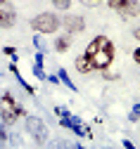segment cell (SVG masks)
I'll use <instances>...</instances> for the list:
<instances>
[{"label":"cell","mask_w":140,"mask_h":149,"mask_svg":"<svg viewBox=\"0 0 140 149\" xmlns=\"http://www.w3.org/2000/svg\"><path fill=\"white\" fill-rule=\"evenodd\" d=\"M3 52H5V54H7V57H12V62H14V59H17V50H14V47H10V45H7V47H5V50H3Z\"/></svg>","instance_id":"obj_16"},{"label":"cell","mask_w":140,"mask_h":149,"mask_svg":"<svg viewBox=\"0 0 140 149\" xmlns=\"http://www.w3.org/2000/svg\"><path fill=\"white\" fill-rule=\"evenodd\" d=\"M107 3H109V7L112 10H116V12H121L126 5H128V0H107Z\"/></svg>","instance_id":"obj_12"},{"label":"cell","mask_w":140,"mask_h":149,"mask_svg":"<svg viewBox=\"0 0 140 149\" xmlns=\"http://www.w3.org/2000/svg\"><path fill=\"white\" fill-rule=\"evenodd\" d=\"M140 12V5L135 3V0H128V5L121 10V12H119V14H121V17H135Z\"/></svg>","instance_id":"obj_7"},{"label":"cell","mask_w":140,"mask_h":149,"mask_svg":"<svg viewBox=\"0 0 140 149\" xmlns=\"http://www.w3.org/2000/svg\"><path fill=\"white\" fill-rule=\"evenodd\" d=\"M33 73L38 78H43V81H48V73L43 71V64H33Z\"/></svg>","instance_id":"obj_13"},{"label":"cell","mask_w":140,"mask_h":149,"mask_svg":"<svg viewBox=\"0 0 140 149\" xmlns=\"http://www.w3.org/2000/svg\"><path fill=\"white\" fill-rule=\"evenodd\" d=\"M133 59H135V64H140V47L133 52Z\"/></svg>","instance_id":"obj_19"},{"label":"cell","mask_w":140,"mask_h":149,"mask_svg":"<svg viewBox=\"0 0 140 149\" xmlns=\"http://www.w3.org/2000/svg\"><path fill=\"white\" fill-rule=\"evenodd\" d=\"M26 130L33 135V140L38 142V144H45L48 142V135H50V130H48V125L41 121V118H36V116H29L26 118Z\"/></svg>","instance_id":"obj_3"},{"label":"cell","mask_w":140,"mask_h":149,"mask_svg":"<svg viewBox=\"0 0 140 149\" xmlns=\"http://www.w3.org/2000/svg\"><path fill=\"white\" fill-rule=\"evenodd\" d=\"M71 130H76V133L78 135H81V137H90V130L81 123V121H78V118H74V125H71Z\"/></svg>","instance_id":"obj_9"},{"label":"cell","mask_w":140,"mask_h":149,"mask_svg":"<svg viewBox=\"0 0 140 149\" xmlns=\"http://www.w3.org/2000/svg\"><path fill=\"white\" fill-rule=\"evenodd\" d=\"M86 57L90 59L93 69H100V71H107L112 59H114V45L109 43L107 36H97V38L86 47Z\"/></svg>","instance_id":"obj_1"},{"label":"cell","mask_w":140,"mask_h":149,"mask_svg":"<svg viewBox=\"0 0 140 149\" xmlns=\"http://www.w3.org/2000/svg\"><path fill=\"white\" fill-rule=\"evenodd\" d=\"M128 118H131V121H138V118H140V104H135V107L131 109V116H128Z\"/></svg>","instance_id":"obj_15"},{"label":"cell","mask_w":140,"mask_h":149,"mask_svg":"<svg viewBox=\"0 0 140 149\" xmlns=\"http://www.w3.org/2000/svg\"><path fill=\"white\" fill-rule=\"evenodd\" d=\"M14 17H17L14 10L3 3V5H0V29H10V26L14 24Z\"/></svg>","instance_id":"obj_5"},{"label":"cell","mask_w":140,"mask_h":149,"mask_svg":"<svg viewBox=\"0 0 140 149\" xmlns=\"http://www.w3.org/2000/svg\"><path fill=\"white\" fill-rule=\"evenodd\" d=\"M5 142H7V133H5L3 128H0V144H5Z\"/></svg>","instance_id":"obj_18"},{"label":"cell","mask_w":140,"mask_h":149,"mask_svg":"<svg viewBox=\"0 0 140 149\" xmlns=\"http://www.w3.org/2000/svg\"><path fill=\"white\" fill-rule=\"evenodd\" d=\"M57 76H59V83H64V85H67L69 90H76V85H74V81L69 78V73H67L64 69H59V71H57Z\"/></svg>","instance_id":"obj_10"},{"label":"cell","mask_w":140,"mask_h":149,"mask_svg":"<svg viewBox=\"0 0 140 149\" xmlns=\"http://www.w3.org/2000/svg\"><path fill=\"white\" fill-rule=\"evenodd\" d=\"M76 69L81 73H88V71H93V64H90V59L86 57V54H81V57L76 59Z\"/></svg>","instance_id":"obj_8"},{"label":"cell","mask_w":140,"mask_h":149,"mask_svg":"<svg viewBox=\"0 0 140 149\" xmlns=\"http://www.w3.org/2000/svg\"><path fill=\"white\" fill-rule=\"evenodd\" d=\"M3 3H7V0H0V5H3Z\"/></svg>","instance_id":"obj_21"},{"label":"cell","mask_w":140,"mask_h":149,"mask_svg":"<svg viewBox=\"0 0 140 149\" xmlns=\"http://www.w3.org/2000/svg\"><path fill=\"white\" fill-rule=\"evenodd\" d=\"M31 26H33V31H38V33H55L59 26H62V22H59L57 14L43 12V14H38L36 19L31 22Z\"/></svg>","instance_id":"obj_2"},{"label":"cell","mask_w":140,"mask_h":149,"mask_svg":"<svg viewBox=\"0 0 140 149\" xmlns=\"http://www.w3.org/2000/svg\"><path fill=\"white\" fill-rule=\"evenodd\" d=\"M83 5H88V7H97L100 5V0H81Z\"/></svg>","instance_id":"obj_17"},{"label":"cell","mask_w":140,"mask_h":149,"mask_svg":"<svg viewBox=\"0 0 140 149\" xmlns=\"http://www.w3.org/2000/svg\"><path fill=\"white\" fill-rule=\"evenodd\" d=\"M69 38H67V36H62V38H57V43H55V50L57 52H64V50H69Z\"/></svg>","instance_id":"obj_11"},{"label":"cell","mask_w":140,"mask_h":149,"mask_svg":"<svg viewBox=\"0 0 140 149\" xmlns=\"http://www.w3.org/2000/svg\"><path fill=\"white\" fill-rule=\"evenodd\" d=\"M133 36H135V38H140V29H135V31H133Z\"/></svg>","instance_id":"obj_20"},{"label":"cell","mask_w":140,"mask_h":149,"mask_svg":"<svg viewBox=\"0 0 140 149\" xmlns=\"http://www.w3.org/2000/svg\"><path fill=\"white\" fill-rule=\"evenodd\" d=\"M50 3H52L55 7H59V10H67V7L71 5V0H50Z\"/></svg>","instance_id":"obj_14"},{"label":"cell","mask_w":140,"mask_h":149,"mask_svg":"<svg viewBox=\"0 0 140 149\" xmlns=\"http://www.w3.org/2000/svg\"><path fill=\"white\" fill-rule=\"evenodd\" d=\"M64 26H67V31H71V33H78V31H83V29H86V22L81 19V17L71 14V17H67V19H64Z\"/></svg>","instance_id":"obj_6"},{"label":"cell","mask_w":140,"mask_h":149,"mask_svg":"<svg viewBox=\"0 0 140 149\" xmlns=\"http://www.w3.org/2000/svg\"><path fill=\"white\" fill-rule=\"evenodd\" d=\"M0 116H3V114H0ZM3 121H5V118H0V123H3Z\"/></svg>","instance_id":"obj_22"},{"label":"cell","mask_w":140,"mask_h":149,"mask_svg":"<svg viewBox=\"0 0 140 149\" xmlns=\"http://www.w3.org/2000/svg\"><path fill=\"white\" fill-rule=\"evenodd\" d=\"M0 114H3L5 123H14L17 116H22V109H19V104L12 100V95H5L0 100Z\"/></svg>","instance_id":"obj_4"}]
</instances>
